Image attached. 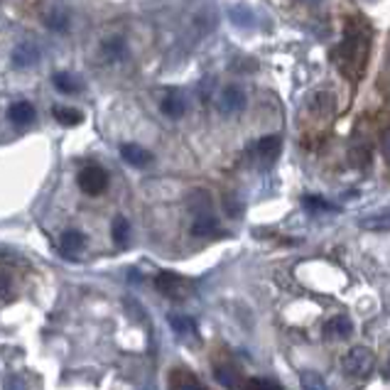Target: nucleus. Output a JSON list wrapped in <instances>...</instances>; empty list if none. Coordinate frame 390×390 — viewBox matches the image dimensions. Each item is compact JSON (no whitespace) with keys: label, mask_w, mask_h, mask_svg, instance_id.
Instances as JSON below:
<instances>
[{"label":"nucleus","mask_w":390,"mask_h":390,"mask_svg":"<svg viewBox=\"0 0 390 390\" xmlns=\"http://www.w3.org/2000/svg\"><path fill=\"white\" fill-rule=\"evenodd\" d=\"M13 294V277L8 272H0V299L10 297Z\"/></svg>","instance_id":"26"},{"label":"nucleus","mask_w":390,"mask_h":390,"mask_svg":"<svg viewBox=\"0 0 390 390\" xmlns=\"http://www.w3.org/2000/svg\"><path fill=\"white\" fill-rule=\"evenodd\" d=\"M280 148H282L280 135H265L250 148V158H253L255 165L270 167L277 160V155H280Z\"/></svg>","instance_id":"4"},{"label":"nucleus","mask_w":390,"mask_h":390,"mask_svg":"<svg viewBox=\"0 0 390 390\" xmlns=\"http://www.w3.org/2000/svg\"><path fill=\"white\" fill-rule=\"evenodd\" d=\"M373 369V351L369 347H354L344 356V371L354 378L369 376Z\"/></svg>","instance_id":"2"},{"label":"nucleus","mask_w":390,"mask_h":390,"mask_svg":"<svg viewBox=\"0 0 390 390\" xmlns=\"http://www.w3.org/2000/svg\"><path fill=\"white\" fill-rule=\"evenodd\" d=\"M381 150H383V155H386V160L390 163V130L383 133V138H381Z\"/></svg>","instance_id":"28"},{"label":"nucleus","mask_w":390,"mask_h":390,"mask_svg":"<svg viewBox=\"0 0 390 390\" xmlns=\"http://www.w3.org/2000/svg\"><path fill=\"white\" fill-rule=\"evenodd\" d=\"M243 390H282V386L272 378H246Z\"/></svg>","instance_id":"21"},{"label":"nucleus","mask_w":390,"mask_h":390,"mask_svg":"<svg viewBox=\"0 0 390 390\" xmlns=\"http://www.w3.org/2000/svg\"><path fill=\"white\" fill-rule=\"evenodd\" d=\"M120 158H123L125 163L133 165V167H148L150 163H153V155H150L145 148H140V145H135V143L120 145Z\"/></svg>","instance_id":"7"},{"label":"nucleus","mask_w":390,"mask_h":390,"mask_svg":"<svg viewBox=\"0 0 390 390\" xmlns=\"http://www.w3.org/2000/svg\"><path fill=\"white\" fill-rule=\"evenodd\" d=\"M304 209H309V211H334V206L327 204L322 197H304Z\"/></svg>","instance_id":"25"},{"label":"nucleus","mask_w":390,"mask_h":390,"mask_svg":"<svg viewBox=\"0 0 390 390\" xmlns=\"http://www.w3.org/2000/svg\"><path fill=\"white\" fill-rule=\"evenodd\" d=\"M216 381L228 390H243L246 378L241 376L233 366H216Z\"/></svg>","instance_id":"11"},{"label":"nucleus","mask_w":390,"mask_h":390,"mask_svg":"<svg viewBox=\"0 0 390 390\" xmlns=\"http://www.w3.org/2000/svg\"><path fill=\"white\" fill-rule=\"evenodd\" d=\"M349 158H351V165L354 167H369L371 165V150L369 148H354L349 153Z\"/></svg>","instance_id":"24"},{"label":"nucleus","mask_w":390,"mask_h":390,"mask_svg":"<svg viewBox=\"0 0 390 390\" xmlns=\"http://www.w3.org/2000/svg\"><path fill=\"white\" fill-rule=\"evenodd\" d=\"M351 332H354V324H351L349 317L339 314V317H332V319L324 324V337L327 339H349Z\"/></svg>","instance_id":"8"},{"label":"nucleus","mask_w":390,"mask_h":390,"mask_svg":"<svg viewBox=\"0 0 390 390\" xmlns=\"http://www.w3.org/2000/svg\"><path fill=\"white\" fill-rule=\"evenodd\" d=\"M219 231H221V228H219V221H216L211 214L197 216V219H194V224H192V233H194V236H202V238H206V236H216Z\"/></svg>","instance_id":"17"},{"label":"nucleus","mask_w":390,"mask_h":390,"mask_svg":"<svg viewBox=\"0 0 390 390\" xmlns=\"http://www.w3.org/2000/svg\"><path fill=\"white\" fill-rule=\"evenodd\" d=\"M155 287H158L160 294H165L167 299H189L194 294V282L185 275H177V272H158L155 277Z\"/></svg>","instance_id":"1"},{"label":"nucleus","mask_w":390,"mask_h":390,"mask_svg":"<svg viewBox=\"0 0 390 390\" xmlns=\"http://www.w3.org/2000/svg\"><path fill=\"white\" fill-rule=\"evenodd\" d=\"M111 233H113V241L118 243V246H125L128 238H130V224H128L125 216H116L113 226H111Z\"/></svg>","instance_id":"19"},{"label":"nucleus","mask_w":390,"mask_h":390,"mask_svg":"<svg viewBox=\"0 0 390 390\" xmlns=\"http://www.w3.org/2000/svg\"><path fill=\"white\" fill-rule=\"evenodd\" d=\"M170 390H209L199 378L189 371H172L170 373Z\"/></svg>","instance_id":"9"},{"label":"nucleus","mask_w":390,"mask_h":390,"mask_svg":"<svg viewBox=\"0 0 390 390\" xmlns=\"http://www.w3.org/2000/svg\"><path fill=\"white\" fill-rule=\"evenodd\" d=\"M160 108H163V113L167 118H182L187 111V101L182 93H167L163 98V103H160Z\"/></svg>","instance_id":"13"},{"label":"nucleus","mask_w":390,"mask_h":390,"mask_svg":"<svg viewBox=\"0 0 390 390\" xmlns=\"http://www.w3.org/2000/svg\"><path fill=\"white\" fill-rule=\"evenodd\" d=\"M37 47L32 42H22L18 44V49L13 52V59H15V66H20V69H27V66H32L37 62Z\"/></svg>","instance_id":"15"},{"label":"nucleus","mask_w":390,"mask_h":390,"mask_svg":"<svg viewBox=\"0 0 390 390\" xmlns=\"http://www.w3.org/2000/svg\"><path fill=\"white\" fill-rule=\"evenodd\" d=\"M76 180H79L81 192L88 194V197H96V194L106 192V187H108V175H106V170L103 167H98V165L81 167V172H79Z\"/></svg>","instance_id":"3"},{"label":"nucleus","mask_w":390,"mask_h":390,"mask_svg":"<svg viewBox=\"0 0 390 390\" xmlns=\"http://www.w3.org/2000/svg\"><path fill=\"white\" fill-rule=\"evenodd\" d=\"M334 96L332 93H314V96H312V101H309V111L314 116H319V118H327V116H332L334 113Z\"/></svg>","instance_id":"16"},{"label":"nucleus","mask_w":390,"mask_h":390,"mask_svg":"<svg viewBox=\"0 0 390 390\" xmlns=\"http://www.w3.org/2000/svg\"><path fill=\"white\" fill-rule=\"evenodd\" d=\"M54 86H57L62 93H76L79 91V81H76L71 74H57L54 76Z\"/></svg>","instance_id":"23"},{"label":"nucleus","mask_w":390,"mask_h":390,"mask_svg":"<svg viewBox=\"0 0 390 390\" xmlns=\"http://www.w3.org/2000/svg\"><path fill=\"white\" fill-rule=\"evenodd\" d=\"M52 116L62 125H79L81 123V113H79V111H76V108H66V106H54Z\"/></svg>","instance_id":"20"},{"label":"nucleus","mask_w":390,"mask_h":390,"mask_svg":"<svg viewBox=\"0 0 390 390\" xmlns=\"http://www.w3.org/2000/svg\"><path fill=\"white\" fill-rule=\"evenodd\" d=\"M35 106H32L30 101H18L10 106L8 111V118L13 120L15 125H30L32 120H35Z\"/></svg>","instance_id":"10"},{"label":"nucleus","mask_w":390,"mask_h":390,"mask_svg":"<svg viewBox=\"0 0 390 390\" xmlns=\"http://www.w3.org/2000/svg\"><path fill=\"white\" fill-rule=\"evenodd\" d=\"M224 206H226V211H228L231 216H238V214L243 211V206L238 204V199H236V197H226V199H224Z\"/></svg>","instance_id":"27"},{"label":"nucleus","mask_w":390,"mask_h":390,"mask_svg":"<svg viewBox=\"0 0 390 390\" xmlns=\"http://www.w3.org/2000/svg\"><path fill=\"white\" fill-rule=\"evenodd\" d=\"M299 383H302L304 390H327L324 378H322L319 373H314V371H304L302 378H299Z\"/></svg>","instance_id":"22"},{"label":"nucleus","mask_w":390,"mask_h":390,"mask_svg":"<svg viewBox=\"0 0 390 390\" xmlns=\"http://www.w3.org/2000/svg\"><path fill=\"white\" fill-rule=\"evenodd\" d=\"M83 246H86V238H83V233L79 231H64L62 236H59V253L69 260H74L83 250Z\"/></svg>","instance_id":"6"},{"label":"nucleus","mask_w":390,"mask_h":390,"mask_svg":"<svg viewBox=\"0 0 390 390\" xmlns=\"http://www.w3.org/2000/svg\"><path fill=\"white\" fill-rule=\"evenodd\" d=\"M170 327L175 329L180 337H192L197 332V324H194L192 317H185V314H170Z\"/></svg>","instance_id":"18"},{"label":"nucleus","mask_w":390,"mask_h":390,"mask_svg":"<svg viewBox=\"0 0 390 390\" xmlns=\"http://www.w3.org/2000/svg\"><path fill=\"white\" fill-rule=\"evenodd\" d=\"M299 3H309V5H314V3H322V0H299Z\"/></svg>","instance_id":"29"},{"label":"nucleus","mask_w":390,"mask_h":390,"mask_svg":"<svg viewBox=\"0 0 390 390\" xmlns=\"http://www.w3.org/2000/svg\"><path fill=\"white\" fill-rule=\"evenodd\" d=\"M101 54L106 62H118V59L125 57V40L123 37H108V40L101 42Z\"/></svg>","instance_id":"14"},{"label":"nucleus","mask_w":390,"mask_h":390,"mask_svg":"<svg viewBox=\"0 0 390 390\" xmlns=\"http://www.w3.org/2000/svg\"><path fill=\"white\" fill-rule=\"evenodd\" d=\"M211 194L204 192V189H194V192H189L187 197V206L194 211V216H204V214H211Z\"/></svg>","instance_id":"12"},{"label":"nucleus","mask_w":390,"mask_h":390,"mask_svg":"<svg viewBox=\"0 0 390 390\" xmlns=\"http://www.w3.org/2000/svg\"><path fill=\"white\" fill-rule=\"evenodd\" d=\"M216 106H219V113L236 116V113H241V111L246 108V93H243L238 86H226L224 91L219 93V101H216Z\"/></svg>","instance_id":"5"}]
</instances>
